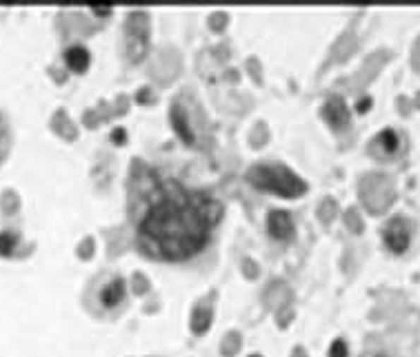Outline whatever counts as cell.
Segmentation results:
<instances>
[{"label": "cell", "mask_w": 420, "mask_h": 357, "mask_svg": "<svg viewBox=\"0 0 420 357\" xmlns=\"http://www.w3.org/2000/svg\"><path fill=\"white\" fill-rule=\"evenodd\" d=\"M222 215V207L200 191L167 184L145 211L138 236L149 255L180 262L198 253Z\"/></svg>", "instance_id": "1"}, {"label": "cell", "mask_w": 420, "mask_h": 357, "mask_svg": "<svg viewBox=\"0 0 420 357\" xmlns=\"http://www.w3.org/2000/svg\"><path fill=\"white\" fill-rule=\"evenodd\" d=\"M249 182L253 186H258L263 191H272L282 198H298L307 191L305 182L298 176H294L287 167H278V164H258L253 167L247 174Z\"/></svg>", "instance_id": "2"}, {"label": "cell", "mask_w": 420, "mask_h": 357, "mask_svg": "<svg viewBox=\"0 0 420 357\" xmlns=\"http://www.w3.org/2000/svg\"><path fill=\"white\" fill-rule=\"evenodd\" d=\"M147 40H149L147 13L145 11H133L129 16V25H127V54L133 62L143 60V56L147 52Z\"/></svg>", "instance_id": "3"}, {"label": "cell", "mask_w": 420, "mask_h": 357, "mask_svg": "<svg viewBox=\"0 0 420 357\" xmlns=\"http://www.w3.org/2000/svg\"><path fill=\"white\" fill-rule=\"evenodd\" d=\"M409 226L404 224V220H400V217H396V220H392L387 224L385 229V244L392 248L394 253H402V251H407V246H409Z\"/></svg>", "instance_id": "4"}, {"label": "cell", "mask_w": 420, "mask_h": 357, "mask_svg": "<svg viewBox=\"0 0 420 357\" xmlns=\"http://www.w3.org/2000/svg\"><path fill=\"white\" fill-rule=\"evenodd\" d=\"M269 233L276 240H289L294 236V222L287 211H272L269 213Z\"/></svg>", "instance_id": "5"}, {"label": "cell", "mask_w": 420, "mask_h": 357, "mask_svg": "<svg viewBox=\"0 0 420 357\" xmlns=\"http://www.w3.org/2000/svg\"><path fill=\"white\" fill-rule=\"evenodd\" d=\"M325 118L329 120L332 127H344L349 122V109L344 104L342 98H329L325 104Z\"/></svg>", "instance_id": "6"}, {"label": "cell", "mask_w": 420, "mask_h": 357, "mask_svg": "<svg viewBox=\"0 0 420 357\" xmlns=\"http://www.w3.org/2000/svg\"><path fill=\"white\" fill-rule=\"evenodd\" d=\"M123 300H125V279L114 277L112 282L102 289L100 302H102L104 306H107V308H114V306H118Z\"/></svg>", "instance_id": "7"}, {"label": "cell", "mask_w": 420, "mask_h": 357, "mask_svg": "<svg viewBox=\"0 0 420 357\" xmlns=\"http://www.w3.org/2000/svg\"><path fill=\"white\" fill-rule=\"evenodd\" d=\"M373 147L380 149L383 155H392L398 151V135L392 129H385L373 138Z\"/></svg>", "instance_id": "8"}, {"label": "cell", "mask_w": 420, "mask_h": 357, "mask_svg": "<svg viewBox=\"0 0 420 357\" xmlns=\"http://www.w3.org/2000/svg\"><path fill=\"white\" fill-rule=\"evenodd\" d=\"M65 60H67L69 69H73L76 73H80L89 67V54H87V49H83V47H71V49L65 54Z\"/></svg>", "instance_id": "9"}, {"label": "cell", "mask_w": 420, "mask_h": 357, "mask_svg": "<svg viewBox=\"0 0 420 357\" xmlns=\"http://www.w3.org/2000/svg\"><path fill=\"white\" fill-rule=\"evenodd\" d=\"M209 324H212V313H209V308L200 306V308L193 310V315H191V331L193 333L203 335L209 329Z\"/></svg>", "instance_id": "10"}, {"label": "cell", "mask_w": 420, "mask_h": 357, "mask_svg": "<svg viewBox=\"0 0 420 357\" xmlns=\"http://www.w3.org/2000/svg\"><path fill=\"white\" fill-rule=\"evenodd\" d=\"M172 120H174L176 131H178L180 135H183L185 143H193V135H191V131H189V127H187V120H185V116H183V114H180V109H178V107L174 109Z\"/></svg>", "instance_id": "11"}, {"label": "cell", "mask_w": 420, "mask_h": 357, "mask_svg": "<svg viewBox=\"0 0 420 357\" xmlns=\"http://www.w3.org/2000/svg\"><path fill=\"white\" fill-rule=\"evenodd\" d=\"M11 248H13V236L11 233H3V236H0V253L9 255Z\"/></svg>", "instance_id": "12"}, {"label": "cell", "mask_w": 420, "mask_h": 357, "mask_svg": "<svg viewBox=\"0 0 420 357\" xmlns=\"http://www.w3.org/2000/svg\"><path fill=\"white\" fill-rule=\"evenodd\" d=\"M329 357H347V344L342 339H336L332 344V351H329Z\"/></svg>", "instance_id": "13"}, {"label": "cell", "mask_w": 420, "mask_h": 357, "mask_svg": "<svg viewBox=\"0 0 420 357\" xmlns=\"http://www.w3.org/2000/svg\"><path fill=\"white\" fill-rule=\"evenodd\" d=\"M369 104H371V100H369V98H365L363 102H360V104H358V111H360V114H365V109H367Z\"/></svg>", "instance_id": "14"}, {"label": "cell", "mask_w": 420, "mask_h": 357, "mask_svg": "<svg viewBox=\"0 0 420 357\" xmlns=\"http://www.w3.org/2000/svg\"><path fill=\"white\" fill-rule=\"evenodd\" d=\"M251 357H258V355H251Z\"/></svg>", "instance_id": "15"}]
</instances>
